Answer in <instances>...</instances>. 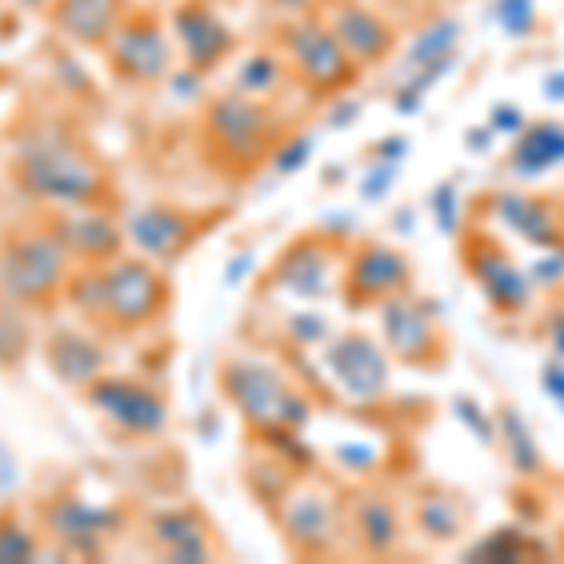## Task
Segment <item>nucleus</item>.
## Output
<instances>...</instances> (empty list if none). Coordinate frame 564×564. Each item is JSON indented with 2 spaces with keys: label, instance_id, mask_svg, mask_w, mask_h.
<instances>
[{
  "label": "nucleus",
  "instance_id": "nucleus-1",
  "mask_svg": "<svg viewBox=\"0 0 564 564\" xmlns=\"http://www.w3.org/2000/svg\"><path fill=\"white\" fill-rule=\"evenodd\" d=\"M8 181L26 199L53 207H117V188L98 151L57 117H31L12 135Z\"/></svg>",
  "mask_w": 564,
  "mask_h": 564
},
{
  "label": "nucleus",
  "instance_id": "nucleus-2",
  "mask_svg": "<svg viewBox=\"0 0 564 564\" xmlns=\"http://www.w3.org/2000/svg\"><path fill=\"white\" fill-rule=\"evenodd\" d=\"M65 302L102 339H129L159 324L170 308V279L148 257L121 252L109 263L76 268L65 286Z\"/></svg>",
  "mask_w": 564,
  "mask_h": 564
},
{
  "label": "nucleus",
  "instance_id": "nucleus-3",
  "mask_svg": "<svg viewBox=\"0 0 564 564\" xmlns=\"http://www.w3.org/2000/svg\"><path fill=\"white\" fill-rule=\"evenodd\" d=\"M199 135H204V159L230 177L252 174L286 140L279 113L268 106V98H252L241 90L215 95L204 106Z\"/></svg>",
  "mask_w": 564,
  "mask_h": 564
},
{
  "label": "nucleus",
  "instance_id": "nucleus-4",
  "mask_svg": "<svg viewBox=\"0 0 564 564\" xmlns=\"http://www.w3.org/2000/svg\"><path fill=\"white\" fill-rule=\"evenodd\" d=\"M76 260L45 226H15L0 238V297L23 313H45L65 302V286Z\"/></svg>",
  "mask_w": 564,
  "mask_h": 564
},
{
  "label": "nucleus",
  "instance_id": "nucleus-5",
  "mask_svg": "<svg viewBox=\"0 0 564 564\" xmlns=\"http://www.w3.org/2000/svg\"><path fill=\"white\" fill-rule=\"evenodd\" d=\"M218 388L241 422L260 436L302 433L313 417L308 395L271 361L226 358L218 369Z\"/></svg>",
  "mask_w": 564,
  "mask_h": 564
},
{
  "label": "nucleus",
  "instance_id": "nucleus-6",
  "mask_svg": "<svg viewBox=\"0 0 564 564\" xmlns=\"http://www.w3.org/2000/svg\"><path fill=\"white\" fill-rule=\"evenodd\" d=\"M271 516L286 550L305 561L339 553L343 539L350 534V500L316 478H290L271 500Z\"/></svg>",
  "mask_w": 564,
  "mask_h": 564
},
{
  "label": "nucleus",
  "instance_id": "nucleus-7",
  "mask_svg": "<svg viewBox=\"0 0 564 564\" xmlns=\"http://www.w3.org/2000/svg\"><path fill=\"white\" fill-rule=\"evenodd\" d=\"M275 34L290 76L313 98H339L343 90L358 84L361 68L354 65V57L339 45L332 26L324 23V15L316 12L290 15Z\"/></svg>",
  "mask_w": 564,
  "mask_h": 564
},
{
  "label": "nucleus",
  "instance_id": "nucleus-8",
  "mask_svg": "<svg viewBox=\"0 0 564 564\" xmlns=\"http://www.w3.org/2000/svg\"><path fill=\"white\" fill-rule=\"evenodd\" d=\"M84 403L95 411L109 430L132 441H151L166 430L170 422V403L151 380L140 377H121V372H102L90 388L79 391Z\"/></svg>",
  "mask_w": 564,
  "mask_h": 564
},
{
  "label": "nucleus",
  "instance_id": "nucleus-9",
  "mask_svg": "<svg viewBox=\"0 0 564 564\" xmlns=\"http://www.w3.org/2000/svg\"><path fill=\"white\" fill-rule=\"evenodd\" d=\"M377 321H380V339L384 350L391 354V361L411 369H441L448 358V343H444L441 321H436L433 305L422 302L411 286L391 294L388 302L377 305Z\"/></svg>",
  "mask_w": 564,
  "mask_h": 564
},
{
  "label": "nucleus",
  "instance_id": "nucleus-10",
  "mask_svg": "<svg viewBox=\"0 0 564 564\" xmlns=\"http://www.w3.org/2000/svg\"><path fill=\"white\" fill-rule=\"evenodd\" d=\"M102 57L113 79L129 87H148L166 79L170 68H174V39L151 8H143V12L132 8L124 23L113 31V39L106 42Z\"/></svg>",
  "mask_w": 564,
  "mask_h": 564
},
{
  "label": "nucleus",
  "instance_id": "nucleus-11",
  "mask_svg": "<svg viewBox=\"0 0 564 564\" xmlns=\"http://www.w3.org/2000/svg\"><path fill=\"white\" fill-rule=\"evenodd\" d=\"M321 366L350 403H377L391 388V354L366 332H343L324 343Z\"/></svg>",
  "mask_w": 564,
  "mask_h": 564
},
{
  "label": "nucleus",
  "instance_id": "nucleus-12",
  "mask_svg": "<svg viewBox=\"0 0 564 564\" xmlns=\"http://www.w3.org/2000/svg\"><path fill=\"white\" fill-rule=\"evenodd\" d=\"M218 223V215L188 212L181 204H143L124 218V238L140 257L154 263H174Z\"/></svg>",
  "mask_w": 564,
  "mask_h": 564
},
{
  "label": "nucleus",
  "instance_id": "nucleus-13",
  "mask_svg": "<svg viewBox=\"0 0 564 564\" xmlns=\"http://www.w3.org/2000/svg\"><path fill=\"white\" fill-rule=\"evenodd\" d=\"M42 531L50 534L61 550L79 553V557H98L109 539H117L124 523V512L113 505H90L76 494H53L39 508Z\"/></svg>",
  "mask_w": 564,
  "mask_h": 564
},
{
  "label": "nucleus",
  "instance_id": "nucleus-14",
  "mask_svg": "<svg viewBox=\"0 0 564 564\" xmlns=\"http://www.w3.org/2000/svg\"><path fill=\"white\" fill-rule=\"evenodd\" d=\"M343 268L347 263L339 260V249H335L332 238L305 234L275 260L268 282L279 286L282 294L302 297V302H324V297L335 294V286H343Z\"/></svg>",
  "mask_w": 564,
  "mask_h": 564
},
{
  "label": "nucleus",
  "instance_id": "nucleus-15",
  "mask_svg": "<svg viewBox=\"0 0 564 564\" xmlns=\"http://www.w3.org/2000/svg\"><path fill=\"white\" fill-rule=\"evenodd\" d=\"M45 226L61 238L76 268H95V263H109L124 252V223L109 207H53L45 215Z\"/></svg>",
  "mask_w": 564,
  "mask_h": 564
},
{
  "label": "nucleus",
  "instance_id": "nucleus-16",
  "mask_svg": "<svg viewBox=\"0 0 564 564\" xmlns=\"http://www.w3.org/2000/svg\"><path fill=\"white\" fill-rule=\"evenodd\" d=\"M411 260L384 241H361L343 268V297L350 308H377L411 286Z\"/></svg>",
  "mask_w": 564,
  "mask_h": 564
},
{
  "label": "nucleus",
  "instance_id": "nucleus-17",
  "mask_svg": "<svg viewBox=\"0 0 564 564\" xmlns=\"http://www.w3.org/2000/svg\"><path fill=\"white\" fill-rule=\"evenodd\" d=\"M463 260H467V275L478 282L481 294L489 297V305L505 316H520L534 297V282L527 279V271H520L512 263L500 245L489 234H475L463 245Z\"/></svg>",
  "mask_w": 564,
  "mask_h": 564
},
{
  "label": "nucleus",
  "instance_id": "nucleus-18",
  "mask_svg": "<svg viewBox=\"0 0 564 564\" xmlns=\"http://www.w3.org/2000/svg\"><path fill=\"white\" fill-rule=\"evenodd\" d=\"M321 15L361 72L388 61V53L399 42L395 26L380 12H372L366 0H321Z\"/></svg>",
  "mask_w": 564,
  "mask_h": 564
},
{
  "label": "nucleus",
  "instance_id": "nucleus-19",
  "mask_svg": "<svg viewBox=\"0 0 564 564\" xmlns=\"http://www.w3.org/2000/svg\"><path fill=\"white\" fill-rule=\"evenodd\" d=\"M174 39L188 72H196V76L215 72L238 45L234 31L207 0H185L174 8Z\"/></svg>",
  "mask_w": 564,
  "mask_h": 564
},
{
  "label": "nucleus",
  "instance_id": "nucleus-20",
  "mask_svg": "<svg viewBox=\"0 0 564 564\" xmlns=\"http://www.w3.org/2000/svg\"><path fill=\"white\" fill-rule=\"evenodd\" d=\"M148 542L154 545V553H159L162 561L196 564V561L218 557V542H215L212 523H207V516L193 505L154 512L148 520Z\"/></svg>",
  "mask_w": 564,
  "mask_h": 564
},
{
  "label": "nucleus",
  "instance_id": "nucleus-21",
  "mask_svg": "<svg viewBox=\"0 0 564 564\" xmlns=\"http://www.w3.org/2000/svg\"><path fill=\"white\" fill-rule=\"evenodd\" d=\"M132 12V0H53L45 23L79 50H106L113 31Z\"/></svg>",
  "mask_w": 564,
  "mask_h": 564
},
{
  "label": "nucleus",
  "instance_id": "nucleus-22",
  "mask_svg": "<svg viewBox=\"0 0 564 564\" xmlns=\"http://www.w3.org/2000/svg\"><path fill=\"white\" fill-rule=\"evenodd\" d=\"M42 358H45V369H50L61 384L76 388V391L95 384L109 366L102 343L90 332H76V327H57V332L45 335Z\"/></svg>",
  "mask_w": 564,
  "mask_h": 564
},
{
  "label": "nucleus",
  "instance_id": "nucleus-23",
  "mask_svg": "<svg viewBox=\"0 0 564 564\" xmlns=\"http://www.w3.org/2000/svg\"><path fill=\"white\" fill-rule=\"evenodd\" d=\"M350 539H358L361 553L369 557H388L403 542V520H399L395 500L380 489L350 497Z\"/></svg>",
  "mask_w": 564,
  "mask_h": 564
},
{
  "label": "nucleus",
  "instance_id": "nucleus-24",
  "mask_svg": "<svg viewBox=\"0 0 564 564\" xmlns=\"http://www.w3.org/2000/svg\"><path fill=\"white\" fill-rule=\"evenodd\" d=\"M494 215L516 238H523L534 249H557L564 241V226L557 212L545 204L542 196H527V193H497L494 196Z\"/></svg>",
  "mask_w": 564,
  "mask_h": 564
},
{
  "label": "nucleus",
  "instance_id": "nucleus-25",
  "mask_svg": "<svg viewBox=\"0 0 564 564\" xmlns=\"http://www.w3.org/2000/svg\"><path fill=\"white\" fill-rule=\"evenodd\" d=\"M414 527L425 542L448 545L463 539V531H467V505L459 497H452L448 489L425 486L414 497Z\"/></svg>",
  "mask_w": 564,
  "mask_h": 564
},
{
  "label": "nucleus",
  "instance_id": "nucleus-26",
  "mask_svg": "<svg viewBox=\"0 0 564 564\" xmlns=\"http://www.w3.org/2000/svg\"><path fill=\"white\" fill-rule=\"evenodd\" d=\"M564 162V124L539 121L527 124L512 148V170L520 177H539L550 166Z\"/></svg>",
  "mask_w": 564,
  "mask_h": 564
},
{
  "label": "nucleus",
  "instance_id": "nucleus-27",
  "mask_svg": "<svg viewBox=\"0 0 564 564\" xmlns=\"http://www.w3.org/2000/svg\"><path fill=\"white\" fill-rule=\"evenodd\" d=\"M459 20H452V15H444V20H433L425 26L422 34L411 42V50H406L403 65L411 72H422V68H441V65H456L459 57Z\"/></svg>",
  "mask_w": 564,
  "mask_h": 564
},
{
  "label": "nucleus",
  "instance_id": "nucleus-28",
  "mask_svg": "<svg viewBox=\"0 0 564 564\" xmlns=\"http://www.w3.org/2000/svg\"><path fill=\"white\" fill-rule=\"evenodd\" d=\"M497 433H500V448H505V459L512 463L516 475H539L542 470V452L539 441H534V430L527 425V417L516 411V406H505L497 414Z\"/></svg>",
  "mask_w": 564,
  "mask_h": 564
},
{
  "label": "nucleus",
  "instance_id": "nucleus-29",
  "mask_svg": "<svg viewBox=\"0 0 564 564\" xmlns=\"http://www.w3.org/2000/svg\"><path fill=\"white\" fill-rule=\"evenodd\" d=\"M286 76H290V68H286V61H282V53L257 50L252 57L241 61L238 84H234V90H241V95H252V98H271L282 84H286Z\"/></svg>",
  "mask_w": 564,
  "mask_h": 564
},
{
  "label": "nucleus",
  "instance_id": "nucleus-30",
  "mask_svg": "<svg viewBox=\"0 0 564 564\" xmlns=\"http://www.w3.org/2000/svg\"><path fill=\"white\" fill-rule=\"evenodd\" d=\"M42 542L39 531H31L12 508L0 512V564H23V561H39Z\"/></svg>",
  "mask_w": 564,
  "mask_h": 564
},
{
  "label": "nucleus",
  "instance_id": "nucleus-31",
  "mask_svg": "<svg viewBox=\"0 0 564 564\" xmlns=\"http://www.w3.org/2000/svg\"><path fill=\"white\" fill-rule=\"evenodd\" d=\"M31 347V332L23 324V308L0 297V369H15L26 358Z\"/></svg>",
  "mask_w": 564,
  "mask_h": 564
},
{
  "label": "nucleus",
  "instance_id": "nucleus-32",
  "mask_svg": "<svg viewBox=\"0 0 564 564\" xmlns=\"http://www.w3.org/2000/svg\"><path fill=\"white\" fill-rule=\"evenodd\" d=\"M494 20L508 39H527L539 23V0H497Z\"/></svg>",
  "mask_w": 564,
  "mask_h": 564
},
{
  "label": "nucleus",
  "instance_id": "nucleus-33",
  "mask_svg": "<svg viewBox=\"0 0 564 564\" xmlns=\"http://www.w3.org/2000/svg\"><path fill=\"white\" fill-rule=\"evenodd\" d=\"M527 550H531V542H527L516 527H500V531H494L486 542L470 550V557H478V561H520Z\"/></svg>",
  "mask_w": 564,
  "mask_h": 564
},
{
  "label": "nucleus",
  "instance_id": "nucleus-34",
  "mask_svg": "<svg viewBox=\"0 0 564 564\" xmlns=\"http://www.w3.org/2000/svg\"><path fill=\"white\" fill-rule=\"evenodd\" d=\"M308 154H313V135H286L279 151L271 154V162H275L279 174H297L308 162Z\"/></svg>",
  "mask_w": 564,
  "mask_h": 564
},
{
  "label": "nucleus",
  "instance_id": "nucleus-35",
  "mask_svg": "<svg viewBox=\"0 0 564 564\" xmlns=\"http://www.w3.org/2000/svg\"><path fill=\"white\" fill-rule=\"evenodd\" d=\"M433 212H436V226H441V234H456V226H459L456 188H452V185H441V188H436Z\"/></svg>",
  "mask_w": 564,
  "mask_h": 564
},
{
  "label": "nucleus",
  "instance_id": "nucleus-36",
  "mask_svg": "<svg viewBox=\"0 0 564 564\" xmlns=\"http://www.w3.org/2000/svg\"><path fill=\"white\" fill-rule=\"evenodd\" d=\"M456 414L467 422V430H478V441L481 444H494L497 441V425L489 422L486 414H481L478 403H470V399H456Z\"/></svg>",
  "mask_w": 564,
  "mask_h": 564
},
{
  "label": "nucleus",
  "instance_id": "nucleus-37",
  "mask_svg": "<svg viewBox=\"0 0 564 564\" xmlns=\"http://www.w3.org/2000/svg\"><path fill=\"white\" fill-rule=\"evenodd\" d=\"M489 129H494V132H505V135H520V132L527 129V121H523L520 106H512V102H497L494 109H489Z\"/></svg>",
  "mask_w": 564,
  "mask_h": 564
},
{
  "label": "nucleus",
  "instance_id": "nucleus-38",
  "mask_svg": "<svg viewBox=\"0 0 564 564\" xmlns=\"http://www.w3.org/2000/svg\"><path fill=\"white\" fill-rule=\"evenodd\" d=\"M561 279H564V252H550V249H545V257L534 260L531 282H534V286H557Z\"/></svg>",
  "mask_w": 564,
  "mask_h": 564
},
{
  "label": "nucleus",
  "instance_id": "nucleus-39",
  "mask_svg": "<svg viewBox=\"0 0 564 564\" xmlns=\"http://www.w3.org/2000/svg\"><path fill=\"white\" fill-rule=\"evenodd\" d=\"M391 181H395V162H380V166L369 170V177L361 181V196L366 199H380L391 188Z\"/></svg>",
  "mask_w": 564,
  "mask_h": 564
},
{
  "label": "nucleus",
  "instance_id": "nucleus-40",
  "mask_svg": "<svg viewBox=\"0 0 564 564\" xmlns=\"http://www.w3.org/2000/svg\"><path fill=\"white\" fill-rule=\"evenodd\" d=\"M15 486H20V459H15V452L0 441V500L12 494Z\"/></svg>",
  "mask_w": 564,
  "mask_h": 564
},
{
  "label": "nucleus",
  "instance_id": "nucleus-41",
  "mask_svg": "<svg viewBox=\"0 0 564 564\" xmlns=\"http://www.w3.org/2000/svg\"><path fill=\"white\" fill-rule=\"evenodd\" d=\"M542 388H545V395H550L553 403L561 406V414H564V358L550 361V366L542 369Z\"/></svg>",
  "mask_w": 564,
  "mask_h": 564
},
{
  "label": "nucleus",
  "instance_id": "nucleus-42",
  "mask_svg": "<svg viewBox=\"0 0 564 564\" xmlns=\"http://www.w3.org/2000/svg\"><path fill=\"white\" fill-rule=\"evenodd\" d=\"M545 343L557 358H564V302L545 313Z\"/></svg>",
  "mask_w": 564,
  "mask_h": 564
},
{
  "label": "nucleus",
  "instance_id": "nucleus-43",
  "mask_svg": "<svg viewBox=\"0 0 564 564\" xmlns=\"http://www.w3.org/2000/svg\"><path fill=\"white\" fill-rule=\"evenodd\" d=\"M271 4L282 8V12H290V15H305V12H316L321 0H271Z\"/></svg>",
  "mask_w": 564,
  "mask_h": 564
},
{
  "label": "nucleus",
  "instance_id": "nucleus-44",
  "mask_svg": "<svg viewBox=\"0 0 564 564\" xmlns=\"http://www.w3.org/2000/svg\"><path fill=\"white\" fill-rule=\"evenodd\" d=\"M542 90H545V98H550V102H564V72H550Z\"/></svg>",
  "mask_w": 564,
  "mask_h": 564
},
{
  "label": "nucleus",
  "instance_id": "nucleus-45",
  "mask_svg": "<svg viewBox=\"0 0 564 564\" xmlns=\"http://www.w3.org/2000/svg\"><path fill=\"white\" fill-rule=\"evenodd\" d=\"M489 135H494V129H489V124H486V129H478V132L470 129V132H467V148H470V151H486V148H489Z\"/></svg>",
  "mask_w": 564,
  "mask_h": 564
},
{
  "label": "nucleus",
  "instance_id": "nucleus-46",
  "mask_svg": "<svg viewBox=\"0 0 564 564\" xmlns=\"http://www.w3.org/2000/svg\"><path fill=\"white\" fill-rule=\"evenodd\" d=\"M12 4L20 8V12H39V15H45V12H50L53 0H12Z\"/></svg>",
  "mask_w": 564,
  "mask_h": 564
}]
</instances>
